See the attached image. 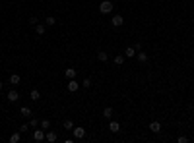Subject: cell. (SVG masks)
Returning a JSON list of instances; mask_svg holds the SVG:
<instances>
[{"instance_id": "6da1fadb", "label": "cell", "mask_w": 194, "mask_h": 143, "mask_svg": "<svg viewBox=\"0 0 194 143\" xmlns=\"http://www.w3.org/2000/svg\"><path fill=\"white\" fill-rule=\"evenodd\" d=\"M99 12L101 14H111L113 12V2L111 0H103V2L99 4Z\"/></svg>"}, {"instance_id": "7a4b0ae2", "label": "cell", "mask_w": 194, "mask_h": 143, "mask_svg": "<svg viewBox=\"0 0 194 143\" xmlns=\"http://www.w3.org/2000/svg\"><path fill=\"white\" fill-rule=\"evenodd\" d=\"M45 134L47 131L41 128V130H37L35 128V131H33V141H37V143H41V141H45Z\"/></svg>"}, {"instance_id": "3957f363", "label": "cell", "mask_w": 194, "mask_h": 143, "mask_svg": "<svg viewBox=\"0 0 194 143\" xmlns=\"http://www.w3.org/2000/svg\"><path fill=\"white\" fill-rule=\"evenodd\" d=\"M66 89H68L70 93H76L78 89H80V83L76 81V77H74V79H68V83H66Z\"/></svg>"}, {"instance_id": "277c9868", "label": "cell", "mask_w": 194, "mask_h": 143, "mask_svg": "<svg viewBox=\"0 0 194 143\" xmlns=\"http://www.w3.org/2000/svg\"><path fill=\"white\" fill-rule=\"evenodd\" d=\"M72 135H74V139H82V137H86V130H83L82 126L80 128L74 126V128H72Z\"/></svg>"}, {"instance_id": "5b68a950", "label": "cell", "mask_w": 194, "mask_h": 143, "mask_svg": "<svg viewBox=\"0 0 194 143\" xmlns=\"http://www.w3.org/2000/svg\"><path fill=\"white\" fill-rule=\"evenodd\" d=\"M124 23V18L120 14H117V15H113V19H111V25L113 27H120V25Z\"/></svg>"}, {"instance_id": "8992f818", "label": "cell", "mask_w": 194, "mask_h": 143, "mask_svg": "<svg viewBox=\"0 0 194 143\" xmlns=\"http://www.w3.org/2000/svg\"><path fill=\"white\" fill-rule=\"evenodd\" d=\"M45 139L49 141V143H55L56 139H58V135H56V131H52V130H47V134H45Z\"/></svg>"}, {"instance_id": "52a82bcc", "label": "cell", "mask_w": 194, "mask_h": 143, "mask_svg": "<svg viewBox=\"0 0 194 143\" xmlns=\"http://www.w3.org/2000/svg\"><path fill=\"white\" fill-rule=\"evenodd\" d=\"M6 99L10 100V103H16V100L19 99V93L16 91V89H10V91H8V95H6Z\"/></svg>"}, {"instance_id": "ba28073f", "label": "cell", "mask_w": 194, "mask_h": 143, "mask_svg": "<svg viewBox=\"0 0 194 143\" xmlns=\"http://www.w3.org/2000/svg\"><path fill=\"white\" fill-rule=\"evenodd\" d=\"M150 131H153V134H159V131H161V122H157V120L150 122Z\"/></svg>"}, {"instance_id": "9c48e42d", "label": "cell", "mask_w": 194, "mask_h": 143, "mask_svg": "<svg viewBox=\"0 0 194 143\" xmlns=\"http://www.w3.org/2000/svg\"><path fill=\"white\" fill-rule=\"evenodd\" d=\"M109 130H111L113 134H117V131H120V124H118L117 120H113V118H111V122H109Z\"/></svg>"}, {"instance_id": "30bf717a", "label": "cell", "mask_w": 194, "mask_h": 143, "mask_svg": "<svg viewBox=\"0 0 194 143\" xmlns=\"http://www.w3.org/2000/svg\"><path fill=\"white\" fill-rule=\"evenodd\" d=\"M76 68H66V70H64V76H66V79H74L76 77Z\"/></svg>"}, {"instance_id": "8fae6325", "label": "cell", "mask_w": 194, "mask_h": 143, "mask_svg": "<svg viewBox=\"0 0 194 143\" xmlns=\"http://www.w3.org/2000/svg\"><path fill=\"white\" fill-rule=\"evenodd\" d=\"M19 81H22L19 73H12V76H10V85H19Z\"/></svg>"}, {"instance_id": "7c38bea8", "label": "cell", "mask_w": 194, "mask_h": 143, "mask_svg": "<svg viewBox=\"0 0 194 143\" xmlns=\"http://www.w3.org/2000/svg\"><path fill=\"white\" fill-rule=\"evenodd\" d=\"M45 31H47L45 23H37V25H35V33H37V35H45Z\"/></svg>"}, {"instance_id": "4fadbf2b", "label": "cell", "mask_w": 194, "mask_h": 143, "mask_svg": "<svg viewBox=\"0 0 194 143\" xmlns=\"http://www.w3.org/2000/svg\"><path fill=\"white\" fill-rule=\"evenodd\" d=\"M19 114L25 116V118H31V114H33V112H31L29 107H22V108H19Z\"/></svg>"}, {"instance_id": "5bb4252c", "label": "cell", "mask_w": 194, "mask_h": 143, "mask_svg": "<svg viewBox=\"0 0 194 143\" xmlns=\"http://www.w3.org/2000/svg\"><path fill=\"white\" fill-rule=\"evenodd\" d=\"M22 139V131H14L12 135H10V143H18Z\"/></svg>"}, {"instance_id": "9a60e30c", "label": "cell", "mask_w": 194, "mask_h": 143, "mask_svg": "<svg viewBox=\"0 0 194 143\" xmlns=\"http://www.w3.org/2000/svg\"><path fill=\"white\" fill-rule=\"evenodd\" d=\"M136 58H138V62H142V64H144V62H148V54H146V52H142V50L136 52Z\"/></svg>"}, {"instance_id": "2e32d148", "label": "cell", "mask_w": 194, "mask_h": 143, "mask_svg": "<svg viewBox=\"0 0 194 143\" xmlns=\"http://www.w3.org/2000/svg\"><path fill=\"white\" fill-rule=\"evenodd\" d=\"M103 118H107V120L113 118V108H111V107H105V108H103Z\"/></svg>"}, {"instance_id": "e0dca14e", "label": "cell", "mask_w": 194, "mask_h": 143, "mask_svg": "<svg viewBox=\"0 0 194 143\" xmlns=\"http://www.w3.org/2000/svg\"><path fill=\"white\" fill-rule=\"evenodd\" d=\"M97 60H99V62H107V60H109V54H107L105 50H99V52H97Z\"/></svg>"}, {"instance_id": "ac0fdd59", "label": "cell", "mask_w": 194, "mask_h": 143, "mask_svg": "<svg viewBox=\"0 0 194 143\" xmlns=\"http://www.w3.org/2000/svg\"><path fill=\"white\" fill-rule=\"evenodd\" d=\"M124 56H126V58H134L136 56V49H134V46H128V49L124 50Z\"/></svg>"}, {"instance_id": "d6986e66", "label": "cell", "mask_w": 194, "mask_h": 143, "mask_svg": "<svg viewBox=\"0 0 194 143\" xmlns=\"http://www.w3.org/2000/svg\"><path fill=\"white\" fill-rule=\"evenodd\" d=\"M55 23H56V18H52V15H47V19H45V25H47V27H52Z\"/></svg>"}, {"instance_id": "ffe728a7", "label": "cell", "mask_w": 194, "mask_h": 143, "mask_svg": "<svg viewBox=\"0 0 194 143\" xmlns=\"http://www.w3.org/2000/svg\"><path fill=\"white\" fill-rule=\"evenodd\" d=\"M29 97H31V100H39V99H41V93L37 91V89H31Z\"/></svg>"}, {"instance_id": "44dd1931", "label": "cell", "mask_w": 194, "mask_h": 143, "mask_svg": "<svg viewBox=\"0 0 194 143\" xmlns=\"http://www.w3.org/2000/svg\"><path fill=\"white\" fill-rule=\"evenodd\" d=\"M124 58H126L124 54H118V56H115V64H117V66H122V64H124Z\"/></svg>"}, {"instance_id": "7402d4cb", "label": "cell", "mask_w": 194, "mask_h": 143, "mask_svg": "<svg viewBox=\"0 0 194 143\" xmlns=\"http://www.w3.org/2000/svg\"><path fill=\"white\" fill-rule=\"evenodd\" d=\"M39 124H41V122H39L37 118H31V120H29V128H33V130H35V128H37V126H39Z\"/></svg>"}, {"instance_id": "603a6c76", "label": "cell", "mask_w": 194, "mask_h": 143, "mask_svg": "<svg viewBox=\"0 0 194 143\" xmlns=\"http://www.w3.org/2000/svg\"><path fill=\"white\" fill-rule=\"evenodd\" d=\"M39 126H41V128H43V130L47 131V130L51 128V122H49V120H41V124H39Z\"/></svg>"}, {"instance_id": "cb8c5ba5", "label": "cell", "mask_w": 194, "mask_h": 143, "mask_svg": "<svg viewBox=\"0 0 194 143\" xmlns=\"http://www.w3.org/2000/svg\"><path fill=\"white\" fill-rule=\"evenodd\" d=\"M62 126H64V130H72V128H74V122H72V120H64Z\"/></svg>"}, {"instance_id": "d4e9b609", "label": "cell", "mask_w": 194, "mask_h": 143, "mask_svg": "<svg viewBox=\"0 0 194 143\" xmlns=\"http://www.w3.org/2000/svg\"><path fill=\"white\" fill-rule=\"evenodd\" d=\"M82 87L90 89V87H91V79H90V77H86V79H83V81H82Z\"/></svg>"}, {"instance_id": "484cf974", "label": "cell", "mask_w": 194, "mask_h": 143, "mask_svg": "<svg viewBox=\"0 0 194 143\" xmlns=\"http://www.w3.org/2000/svg\"><path fill=\"white\" fill-rule=\"evenodd\" d=\"M37 23H39V19L35 18V15H33V18H29V25H31V27H35Z\"/></svg>"}, {"instance_id": "4316f807", "label": "cell", "mask_w": 194, "mask_h": 143, "mask_svg": "<svg viewBox=\"0 0 194 143\" xmlns=\"http://www.w3.org/2000/svg\"><path fill=\"white\" fill-rule=\"evenodd\" d=\"M29 130V124H23V126H19V131H22V134H23V131H27Z\"/></svg>"}, {"instance_id": "83f0119b", "label": "cell", "mask_w": 194, "mask_h": 143, "mask_svg": "<svg viewBox=\"0 0 194 143\" xmlns=\"http://www.w3.org/2000/svg\"><path fill=\"white\" fill-rule=\"evenodd\" d=\"M177 141H179V143H186V141H188V137H185V135H181V137H179V139H177Z\"/></svg>"}, {"instance_id": "f1b7e54d", "label": "cell", "mask_w": 194, "mask_h": 143, "mask_svg": "<svg viewBox=\"0 0 194 143\" xmlns=\"http://www.w3.org/2000/svg\"><path fill=\"white\" fill-rule=\"evenodd\" d=\"M2 87H4V83H2V81H0V91H2Z\"/></svg>"}]
</instances>
